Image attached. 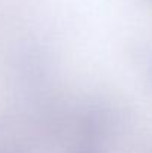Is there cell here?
<instances>
[{
  "mask_svg": "<svg viewBox=\"0 0 152 153\" xmlns=\"http://www.w3.org/2000/svg\"><path fill=\"white\" fill-rule=\"evenodd\" d=\"M79 128L84 137L90 140H103L110 135L115 128V113L109 105L93 104L82 113Z\"/></svg>",
  "mask_w": 152,
  "mask_h": 153,
  "instance_id": "6da1fadb",
  "label": "cell"
},
{
  "mask_svg": "<svg viewBox=\"0 0 152 153\" xmlns=\"http://www.w3.org/2000/svg\"><path fill=\"white\" fill-rule=\"evenodd\" d=\"M72 153H103L100 149L94 147V146H82V147H78L75 149Z\"/></svg>",
  "mask_w": 152,
  "mask_h": 153,
  "instance_id": "7a4b0ae2",
  "label": "cell"
},
{
  "mask_svg": "<svg viewBox=\"0 0 152 153\" xmlns=\"http://www.w3.org/2000/svg\"><path fill=\"white\" fill-rule=\"evenodd\" d=\"M0 153H24L22 150L16 149V147H1Z\"/></svg>",
  "mask_w": 152,
  "mask_h": 153,
  "instance_id": "3957f363",
  "label": "cell"
},
{
  "mask_svg": "<svg viewBox=\"0 0 152 153\" xmlns=\"http://www.w3.org/2000/svg\"><path fill=\"white\" fill-rule=\"evenodd\" d=\"M149 74H151V80H152V64H151V71H149Z\"/></svg>",
  "mask_w": 152,
  "mask_h": 153,
  "instance_id": "277c9868",
  "label": "cell"
}]
</instances>
